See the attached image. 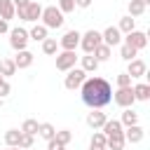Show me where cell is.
I'll return each instance as SVG.
<instances>
[{
    "label": "cell",
    "mask_w": 150,
    "mask_h": 150,
    "mask_svg": "<svg viewBox=\"0 0 150 150\" xmlns=\"http://www.w3.org/2000/svg\"><path fill=\"white\" fill-rule=\"evenodd\" d=\"M91 5V0H75V7H80V9H87Z\"/></svg>",
    "instance_id": "obj_40"
},
{
    "label": "cell",
    "mask_w": 150,
    "mask_h": 150,
    "mask_svg": "<svg viewBox=\"0 0 150 150\" xmlns=\"http://www.w3.org/2000/svg\"><path fill=\"white\" fill-rule=\"evenodd\" d=\"M19 138H21V129H7V131H5V143H7V148L19 145Z\"/></svg>",
    "instance_id": "obj_28"
},
{
    "label": "cell",
    "mask_w": 150,
    "mask_h": 150,
    "mask_svg": "<svg viewBox=\"0 0 150 150\" xmlns=\"http://www.w3.org/2000/svg\"><path fill=\"white\" fill-rule=\"evenodd\" d=\"M33 143H35V136H30V134H23V131H21L19 148H21V150H28V148H33Z\"/></svg>",
    "instance_id": "obj_34"
},
{
    "label": "cell",
    "mask_w": 150,
    "mask_h": 150,
    "mask_svg": "<svg viewBox=\"0 0 150 150\" xmlns=\"http://www.w3.org/2000/svg\"><path fill=\"white\" fill-rule=\"evenodd\" d=\"M80 30H66L59 40V49H68V52H75V47L80 45Z\"/></svg>",
    "instance_id": "obj_9"
},
{
    "label": "cell",
    "mask_w": 150,
    "mask_h": 150,
    "mask_svg": "<svg viewBox=\"0 0 150 150\" xmlns=\"http://www.w3.org/2000/svg\"><path fill=\"white\" fill-rule=\"evenodd\" d=\"M7 150H21V148H19V145H14V148H7Z\"/></svg>",
    "instance_id": "obj_43"
},
{
    "label": "cell",
    "mask_w": 150,
    "mask_h": 150,
    "mask_svg": "<svg viewBox=\"0 0 150 150\" xmlns=\"http://www.w3.org/2000/svg\"><path fill=\"white\" fill-rule=\"evenodd\" d=\"M127 63H129V66H127V75H129L131 80L143 77V75L148 73V66H145L143 59H131V61H127Z\"/></svg>",
    "instance_id": "obj_10"
},
{
    "label": "cell",
    "mask_w": 150,
    "mask_h": 150,
    "mask_svg": "<svg viewBox=\"0 0 150 150\" xmlns=\"http://www.w3.org/2000/svg\"><path fill=\"white\" fill-rule=\"evenodd\" d=\"M77 59H80V68H82L87 75L98 70V61L94 59V54H84V56H77Z\"/></svg>",
    "instance_id": "obj_16"
},
{
    "label": "cell",
    "mask_w": 150,
    "mask_h": 150,
    "mask_svg": "<svg viewBox=\"0 0 150 150\" xmlns=\"http://www.w3.org/2000/svg\"><path fill=\"white\" fill-rule=\"evenodd\" d=\"M131 91H134V98H136V101H148V98H150V84H148V82L134 84Z\"/></svg>",
    "instance_id": "obj_18"
},
{
    "label": "cell",
    "mask_w": 150,
    "mask_h": 150,
    "mask_svg": "<svg viewBox=\"0 0 150 150\" xmlns=\"http://www.w3.org/2000/svg\"><path fill=\"white\" fill-rule=\"evenodd\" d=\"M38 127H40V122H38V120H33V117H28V120H23V124H21V131H23V134H30V136H35V134H38Z\"/></svg>",
    "instance_id": "obj_31"
},
{
    "label": "cell",
    "mask_w": 150,
    "mask_h": 150,
    "mask_svg": "<svg viewBox=\"0 0 150 150\" xmlns=\"http://www.w3.org/2000/svg\"><path fill=\"white\" fill-rule=\"evenodd\" d=\"M47 150H63V145H61V143H56V141L52 138V141H47Z\"/></svg>",
    "instance_id": "obj_38"
},
{
    "label": "cell",
    "mask_w": 150,
    "mask_h": 150,
    "mask_svg": "<svg viewBox=\"0 0 150 150\" xmlns=\"http://www.w3.org/2000/svg\"><path fill=\"white\" fill-rule=\"evenodd\" d=\"M122 127H131L138 124V112H134V108H122V117H120Z\"/></svg>",
    "instance_id": "obj_21"
},
{
    "label": "cell",
    "mask_w": 150,
    "mask_h": 150,
    "mask_svg": "<svg viewBox=\"0 0 150 150\" xmlns=\"http://www.w3.org/2000/svg\"><path fill=\"white\" fill-rule=\"evenodd\" d=\"M80 96L87 108H105L112 101V87L101 75H87V80L80 84Z\"/></svg>",
    "instance_id": "obj_1"
},
{
    "label": "cell",
    "mask_w": 150,
    "mask_h": 150,
    "mask_svg": "<svg viewBox=\"0 0 150 150\" xmlns=\"http://www.w3.org/2000/svg\"><path fill=\"white\" fill-rule=\"evenodd\" d=\"M14 12H16V9H14V2H12V0H0V19L9 21V19L16 16Z\"/></svg>",
    "instance_id": "obj_22"
},
{
    "label": "cell",
    "mask_w": 150,
    "mask_h": 150,
    "mask_svg": "<svg viewBox=\"0 0 150 150\" xmlns=\"http://www.w3.org/2000/svg\"><path fill=\"white\" fill-rule=\"evenodd\" d=\"M136 54H138V49H134L131 45H124V42H122V47H120V56H122L124 61H131V59H136Z\"/></svg>",
    "instance_id": "obj_33"
},
{
    "label": "cell",
    "mask_w": 150,
    "mask_h": 150,
    "mask_svg": "<svg viewBox=\"0 0 150 150\" xmlns=\"http://www.w3.org/2000/svg\"><path fill=\"white\" fill-rule=\"evenodd\" d=\"M9 91H12V87H9V82H7V77H2V80H0V98H5V96H9Z\"/></svg>",
    "instance_id": "obj_37"
},
{
    "label": "cell",
    "mask_w": 150,
    "mask_h": 150,
    "mask_svg": "<svg viewBox=\"0 0 150 150\" xmlns=\"http://www.w3.org/2000/svg\"><path fill=\"white\" fill-rule=\"evenodd\" d=\"M110 49H112V47H108V45H103V42H101L91 54H94V59H96L98 63H103V61H108V59H110Z\"/></svg>",
    "instance_id": "obj_26"
},
{
    "label": "cell",
    "mask_w": 150,
    "mask_h": 150,
    "mask_svg": "<svg viewBox=\"0 0 150 150\" xmlns=\"http://www.w3.org/2000/svg\"><path fill=\"white\" fill-rule=\"evenodd\" d=\"M42 26H47V28H61L63 26V12L56 7V5H49V7H42Z\"/></svg>",
    "instance_id": "obj_2"
},
{
    "label": "cell",
    "mask_w": 150,
    "mask_h": 150,
    "mask_svg": "<svg viewBox=\"0 0 150 150\" xmlns=\"http://www.w3.org/2000/svg\"><path fill=\"white\" fill-rule=\"evenodd\" d=\"M28 30L26 28H21V26H16V28H9V47L14 49V52H19V49H26L28 47Z\"/></svg>",
    "instance_id": "obj_3"
},
{
    "label": "cell",
    "mask_w": 150,
    "mask_h": 150,
    "mask_svg": "<svg viewBox=\"0 0 150 150\" xmlns=\"http://www.w3.org/2000/svg\"><path fill=\"white\" fill-rule=\"evenodd\" d=\"M47 33H49V28H47V26H42V23H35V26L28 30V38H30V40H35V42H42V40L47 38Z\"/></svg>",
    "instance_id": "obj_20"
},
{
    "label": "cell",
    "mask_w": 150,
    "mask_h": 150,
    "mask_svg": "<svg viewBox=\"0 0 150 150\" xmlns=\"http://www.w3.org/2000/svg\"><path fill=\"white\" fill-rule=\"evenodd\" d=\"M33 52H28V49H19L16 52V56L12 59L14 61V66H16V70H23V68H30L33 66Z\"/></svg>",
    "instance_id": "obj_12"
},
{
    "label": "cell",
    "mask_w": 150,
    "mask_h": 150,
    "mask_svg": "<svg viewBox=\"0 0 150 150\" xmlns=\"http://www.w3.org/2000/svg\"><path fill=\"white\" fill-rule=\"evenodd\" d=\"M42 52H45L47 56L59 54V42H56L54 38H45V40H42Z\"/></svg>",
    "instance_id": "obj_27"
},
{
    "label": "cell",
    "mask_w": 150,
    "mask_h": 150,
    "mask_svg": "<svg viewBox=\"0 0 150 150\" xmlns=\"http://www.w3.org/2000/svg\"><path fill=\"white\" fill-rule=\"evenodd\" d=\"M14 14H16L21 21H26V7H16V12H14Z\"/></svg>",
    "instance_id": "obj_41"
},
{
    "label": "cell",
    "mask_w": 150,
    "mask_h": 150,
    "mask_svg": "<svg viewBox=\"0 0 150 150\" xmlns=\"http://www.w3.org/2000/svg\"><path fill=\"white\" fill-rule=\"evenodd\" d=\"M124 45H131L134 49H138V52H141V49H145V47H148V35H145L143 30H136V28H134L131 33H127V35H124Z\"/></svg>",
    "instance_id": "obj_7"
},
{
    "label": "cell",
    "mask_w": 150,
    "mask_h": 150,
    "mask_svg": "<svg viewBox=\"0 0 150 150\" xmlns=\"http://www.w3.org/2000/svg\"><path fill=\"white\" fill-rule=\"evenodd\" d=\"M0 80H2V75H0Z\"/></svg>",
    "instance_id": "obj_46"
},
{
    "label": "cell",
    "mask_w": 150,
    "mask_h": 150,
    "mask_svg": "<svg viewBox=\"0 0 150 150\" xmlns=\"http://www.w3.org/2000/svg\"><path fill=\"white\" fill-rule=\"evenodd\" d=\"M105 120H108V115H105L101 108H91V112L87 115V124H89L91 129H101V127L105 124Z\"/></svg>",
    "instance_id": "obj_13"
},
{
    "label": "cell",
    "mask_w": 150,
    "mask_h": 150,
    "mask_svg": "<svg viewBox=\"0 0 150 150\" xmlns=\"http://www.w3.org/2000/svg\"><path fill=\"white\" fill-rule=\"evenodd\" d=\"M103 42V38H101V30H87V33H82L80 35V47L84 49V54H91L98 45Z\"/></svg>",
    "instance_id": "obj_4"
},
{
    "label": "cell",
    "mask_w": 150,
    "mask_h": 150,
    "mask_svg": "<svg viewBox=\"0 0 150 150\" xmlns=\"http://www.w3.org/2000/svg\"><path fill=\"white\" fill-rule=\"evenodd\" d=\"M0 110H2V98H0Z\"/></svg>",
    "instance_id": "obj_44"
},
{
    "label": "cell",
    "mask_w": 150,
    "mask_h": 150,
    "mask_svg": "<svg viewBox=\"0 0 150 150\" xmlns=\"http://www.w3.org/2000/svg\"><path fill=\"white\" fill-rule=\"evenodd\" d=\"M12 2H14V9H16V7H26L30 0H12Z\"/></svg>",
    "instance_id": "obj_42"
},
{
    "label": "cell",
    "mask_w": 150,
    "mask_h": 150,
    "mask_svg": "<svg viewBox=\"0 0 150 150\" xmlns=\"http://www.w3.org/2000/svg\"><path fill=\"white\" fill-rule=\"evenodd\" d=\"M56 7H59L63 14H68V12L75 9V0H56Z\"/></svg>",
    "instance_id": "obj_35"
},
{
    "label": "cell",
    "mask_w": 150,
    "mask_h": 150,
    "mask_svg": "<svg viewBox=\"0 0 150 150\" xmlns=\"http://www.w3.org/2000/svg\"><path fill=\"white\" fill-rule=\"evenodd\" d=\"M89 150H105V134L94 129L91 134V141H89Z\"/></svg>",
    "instance_id": "obj_19"
},
{
    "label": "cell",
    "mask_w": 150,
    "mask_h": 150,
    "mask_svg": "<svg viewBox=\"0 0 150 150\" xmlns=\"http://www.w3.org/2000/svg\"><path fill=\"white\" fill-rule=\"evenodd\" d=\"M112 101H115L120 108H131V105L136 103L131 87H117V91H112Z\"/></svg>",
    "instance_id": "obj_6"
},
{
    "label": "cell",
    "mask_w": 150,
    "mask_h": 150,
    "mask_svg": "<svg viewBox=\"0 0 150 150\" xmlns=\"http://www.w3.org/2000/svg\"><path fill=\"white\" fill-rule=\"evenodd\" d=\"M101 38H103V45H108V47H117L122 42V33L117 30V26H108L101 33Z\"/></svg>",
    "instance_id": "obj_11"
},
{
    "label": "cell",
    "mask_w": 150,
    "mask_h": 150,
    "mask_svg": "<svg viewBox=\"0 0 150 150\" xmlns=\"http://www.w3.org/2000/svg\"><path fill=\"white\" fill-rule=\"evenodd\" d=\"M28 150H38V148H28Z\"/></svg>",
    "instance_id": "obj_45"
},
{
    "label": "cell",
    "mask_w": 150,
    "mask_h": 150,
    "mask_svg": "<svg viewBox=\"0 0 150 150\" xmlns=\"http://www.w3.org/2000/svg\"><path fill=\"white\" fill-rule=\"evenodd\" d=\"M115 82H117V87H131V77H129L127 73H120Z\"/></svg>",
    "instance_id": "obj_36"
},
{
    "label": "cell",
    "mask_w": 150,
    "mask_h": 150,
    "mask_svg": "<svg viewBox=\"0 0 150 150\" xmlns=\"http://www.w3.org/2000/svg\"><path fill=\"white\" fill-rule=\"evenodd\" d=\"M145 2L143 0H129V16H141L145 12Z\"/></svg>",
    "instance_id": "obj_30"
},
{
    "label": "cell",
    "mask_w": 150,
    "mask_h": 150,
    "mask_svg": "<svg viewBox=\"0 0 150 150\" xmlns=\"http://www.w3.org/2000/svg\"><path fill=\"white\" fill-rule=\"evenodd\" d=\"M143 136H145V129H143L141 124H131V127L124 129V141H127V143H141Z\"/></svg>",
    "instance_id": "obj_14"
},
{
    "label": "cell",
    "mask_w": 150,
    "mask_h": 150,
    "mask_svg": "<svg viewBox=\"0 0 150 150\" xmlns=\"http://www.w3.org/2000/svg\"><path fill=\"white\" fill-rule=\"evenodd\" d=\"M70 138H73V134H70V129H59V131L54 134V141H56V143H61L63 148H66V145L70 143Z\"/></svg>",
    "instance_id": "obj_32"
},
{
    "label": "cell",
    "mask_w": 150,
    "mask_h": 150,
    "mask_svg": "<svg viewBox=\"0 0 150 150\" xmlns=\"http://www.w3.org/2000/svg\"><path fill=\"white\" fill-rule=\"evenodd\" d=\"M101 129H103V134H105V136L124 131V127H122V122H120V120H105V124H103Z\"/></svg>",
    "instance_id": "obj_24"
},
{
    "label": "cell",
    "mask_w": 150,
    "mask_h": 150,
    "mask_svg": "<svg viewBox=\"0 0 150 150\" xmlns=\"http://www.w3.org/2000/svg\"><path fill=\"white\" fill-rule=\"evenodd\" d=\"M75 61H77L75 52H68V49H63V52H59V54H56V70L66 73V70L75 68Z\"/></svg>",
    "instance_id": "obj_8"
},
{
    "label": "cell",
    "mask_w": 150,
    "mask_h": 150,
    "mask_svg": "<svg viewBox=\"0 0 150 150\" xmlns=\"http://www.w3.org/2000/svg\"><path fill=\"white\" fill-rule=\"evenodd\" d=\"M54 134H56L54 124H49V122H40V127H38V136H40V138L52 141V138H54Z\"/></svg>",
    "instance_id": "obj_25"
},
{
    "label": "cell",
    "mask_w": 150,
    "mask_h": 150,
    "mask_svg": "<svg viewBox=\"0 0 150 150\" xmlns=\"http://www.w3.org/2000/svg\"><path fill=\"white\" fill-rule=\"evenodd\" d=\"M42 16V5L40 2H28L26 5V21H33V23H38V19Z\"/></svg>",
    "instance_id": "obj_17"
},
{
    "label": "cell",
    "mask_w": 150,
    "mask_h": 150,
    "mask_svg": "<svg viewBox=\"0 0 150 150\" xmlns=\"http://www.w3.org/2000/svg\"><path fill=\"white\" fill-rule=\"evenodd\" d=\"M124 145H127V141H124V131L105 136V150H122Z\"/></svg>",
    "instance_id": "obj_15"
},
{
    "label": "cell",
    "mask_w": 150,
    "mask_h": 150,
    "mask_svg": "<svg viewBox=\"0 0 150 150\" xmlns=\"http://www.w3.org/2000/svg\"><path fill=\"white\" fill-rule=\"evenodd\" d=\"M5 33H9V21L0 19V35H5Z\"/></svg>",
    "instance_id": "obj_39"
},
{
    "label": "cell",
    "mask_w": 150,
    "mask_h": 150,
    "mask_svg": "<svg viewBox=\"0 0 150 150\" xmlns=\"http://www.w3.org/2000/svg\"><path fill=\"white\" fill-rule=\"evenodd\" d=\"M134 28H136V19H134V16H129V14H127V16H122V19H120V23H117V30H120V33H124V35H127V33H131Z\"/></svg>",
    "instance_id": "obj_23"
},
{
    "label": "cell",
    "mask_w": 150,
    "mask_h": 150,
    "mask_svg": "<svg viewBox=\"0 0 150 150\" xmlns=\"http://www.w3.org/2000/svg\"><path fill=\"white\" fill-rule=\"evenodd\" d=\"M68 75H66V80H63V87L68 89V91H75V89H80V84L87 80V73L82 70V68H70V70H66Z\"/></svg>",
    "instance_id": "obj_5"
},
{
    "label": "cell",
    "mask_w": 150,
    "mask_h": 150,
    "mask_svg": "<svg viewBox=\"0 0 150 150\" xmlns=\"http://www.w3.org/2000/svg\"><path fill=\"white\" fill-rule=\"evenodd\" d=\"M14 73H16L14 61H12V59H0V75H2V77H9V75H14Z\"/></svg>",
    "instance_id": "obj_29"
}]
</instances>
